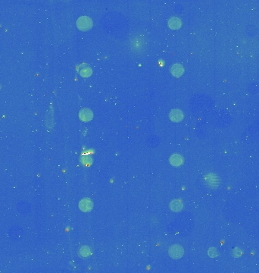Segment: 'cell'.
I'll use <instances>...</instances> for the list:
<instances>
[{
  "instance_id": "cell-1",
  "label": "cell",
  "mask_w": 259,
  "mask_h": 273,
  "mask_svg": "<svg viewBox=\"0 0 259 273\" xmlns=\"http://www.w3.org/2000/svg\"><path fill=\"white\" fill-rule=\"evenodd\" d=\"M183 253H184V250H183V247L180 245H174L169 249V254H170L171 257L174 258V259L181 258Z\"/></svg>"
},
{
  "instance_id": "cell-2",
  "label": "cell",
  "mask_w": 259,
  "mask_h": 273,
  "mask_svg": "<svg viewBox=\"0 0 259 273\" xmlns=\"http://www.w3.org/2000/svg\"><path fill=\"white\" fill-rule=\"evenodd\" d=\"M77 26L81 30H87L92 26V21L87 17H80L77 21Z\"/></svg>"
},
{
  "instance_id": "cell-3",
  "label": "cell",
  "mask_w": 259,
  "mask_h": 273,
  "mask_svg": "<svg viewBox=\"0 0 259 273\" xmlns=\"http://www.w3.org/2000/svg\"><path fill=\"white\" fill-rule=\"evenodd\" d=\"M93 206V203L89 199H84L79 203V207L82 211H90Z\"/></svg>"
},
{
  "instance_id": "cell-4",
  "label": "cell",
  "mask_w": 259,
  "mask_h": 273,
  "mask_svg": "<svg viewBox=\"0 0 259 273\" xmlns=\"http://www.w3.org/2000/svg\"><path fill=\"white\" fill-rule=\"evenodd\" d=\"M80 117H81V119H82L83 121H89V120L92 119V113L90 110L89 109H83L82 111H81V113H80Z\"/></svg>"
},
{
  "instance_id": "cell-5",
  "label": "cell",
  "mask_w": 259,
  "mask_h": 273,
  "mask_svg": "<svg viewBox=\"0 0 259 273\" xmlns=\"http://www.w3.org/2000/svg\"><path fill=\"white\" fill-rule=\"evenodd\" d=\"M170 117L171 119L173 120V121H178L182 120V118H183V113L180 110L175 109V110L171 111L170 114Z\"/></svg>"
},
{
  "instance_id": "cell-6",
  "label": "cell",
  "mask_w": 259,
  "mask_h": 273,
  "mask_svg": "<svg viewBox=\"0 0 259 273\" xmlns=\"http://www.w3.org/2000/svg\"><path fill=\"white\" fill-rule=\"evenodd\" d=\"M170 162L174 166H179L183 163V158L181 157V156L178 155V154H174L171 157Z\"/></svg>"
},
{
  "instance_id": "cell-7",
  "label": "cell",
  "mask_w": 259,
  "mask_h": 273,
  "mask_svg": "<svg viewBox=\"0 0 259 273\" xmlns=\"http://www.w3.org/2000/svg\"><path fill=\"white\" fill-rule=\"evenodd\" d=\"M183 72V68H182V66L180 65H174V66L171 68V73L173 75H175L176 77H179L180 75H181Z\"/></svg>"
},
{
  "instance_id": "cell-8",
  "label": "cell",
  "mask_w": 259,
  "mask_h": 273,
  "mask_svg": "<svg viewBox=\"0 0 259 273\" xmlns=\"http://www.w3.org/2000/svg\"><path fill=\"white\" fill-rule=\"evenodd\" d=\"M183 207V204H182L181 202L178 201V200H174L171 204V208L174 211H180V210Z\"/></svg>"
},
{
  "instance_id": "cell-9",
  "label": "cell",
  "mask_w": 259,
  "mask_h": 273,
  "mask_svg": "<svg viewBox=\"0 0 259 273\" xmlns=\"http://www.w3.org/2000/svg\"><path fill=\"white\" fill-rule=\"evenodd\" d=\"M178 23L180 24V21L178 18H177V17H176V21H174V17H173V18L169 21V25H170L171 28H174V25H177V27L179 28L180 25H178Z\"/></svg>"
},
{
  "instance_id": "cell-10",
  "label": "cell",
  "mask_w": 259,
  "mask_h": 273,
  "mask_svg": "<svg viewBox=\"0 0 259 273\" xmlns=\"http://www.w3.org/2000/svg\"><path fill=\"white\" fill-rule=\"evenodd\" d=\"M89 248H88V247H83L82 249H81V255H84V253H85V254H84V256H89Z\"/></svg>"
},
{
  "instance_id": "cell-11",
  "label": "cell",
  "mask_w": 259,
  "mask_h": 273,
  "mask_svg": "<svg viewBox=\"0 0 259 273\" xmlns=\"http://www.w3.org/2000/svg\"><path fill=\"white\" fill-rule=\"evenodd\" d=\"M208 255L211 257H215V256H217V250L215 248H210L208 250Z\"/></svg>"
},
{
  "instance_id": "cell-12",
  "label": "cell",
  "mask_w": 259,
  "mask_h": 273,
  "mask_svg": "<svg viewBox=\"0 0 259 273\" xmlns=\"http://www.w3.org/2000/svg\"><path fill=\"white\" fill-rule=\"evenodd\" d=\"M233 255H234V256H236V257H237V256H239L241 255V253H242V252L240 251V250H239V249H235L234 250H233Z\"/></svg>"
}]
</instances>
